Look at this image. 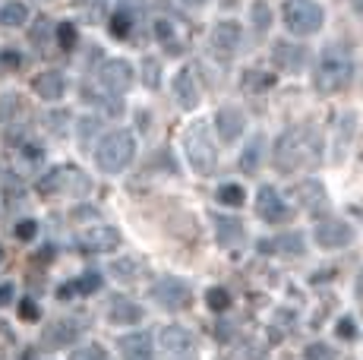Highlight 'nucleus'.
I'll list each match as a JSON object with an SVG mask.
<instances>
[{"label":"nucleus","mask_w":363,"mask_h":360,"mask_svg":"<svg viewBox=\"0 0 363 360\" xmlns=\"http://www.w3.org/2000/svg\"><path fill=\"white\" fill-rule=\"evenodd\" d=\"M275 168L281 174H291V171H300V168H313L319 164L323 158V136L316 133L313 127L300 123V127H291L278 136L275 142Z\"/></svg>","instance_id":"obj_1"},{"label":"nucleus","mask_w":363,"mask_h":360,"mask_svg":"<svg viewBox=\"0 0 363 360\" xmlns=\"http://www.w3.org/2000/svg\"><path fill=\"white\" fill-rule=\"evenodd\" d=\"M354 54L345 47H329V51L319 57V67L313 73V86L323 95H335L341 89H347L354 82Z\"/></svg>","instance_id":"obj_2"},{"label":"nucleus","mask_w":363,"mask_h":360,"mask_svg":"<svg viewBox=\"0 0 363 360\" xmlns=\"http://www.w3.org/2000/svg\"><path fill=\"white\" fill-rule=\"evenodd\" d=\"M133 155H136V140H133L130 130H114L99 142L95 149V162L104 174H121L130 168Z\"/></svg>","instance_id":"obj_3"},{"label":"nucleus","mask_w":363,"mask_h":360,"mask_svg":"<svg viewBox=\"0 0 363 360\" xmlns=\"http://www.w3.org/2000/svg\"><path fill=\"white\" fill-rule=\"evenodd\" d=\"M92 190V180L82 168L76 164H60V168L48 171L45 177L38 180V193L41 196H57V193H67V196H86Z\"/></svg>","instance_id":"obj_4"},{"label":"nucleus","mask_w":363,"mask_h":360,"mask_svg":"<svg viewBox=\"0 0 363 360\" xmlns=\"http://www.w3.org/2000/svg\"><path fill=\"white\" fill-rule=\"evenodd\" d=\"M186 158H190L193 171L196 174H212L215 164H218V149H215V140L212 133H208V127L202 120H196L190 130H186Z\"/></svg>","instance_id":"obj_5"},{"label":"nucleus","mask_w":363,"mask_h":360,"mask_svg":"<svg viewBox=\"0 0 363 360\" xmlns=\"http://www.w3.org/2000/svg\"><path fill=\"white\" fill-rule=\"evenodd\" d=\"M281 16L288 32H294V35H313L325 23V10L316 0H284Z\"/></svg>","instance_id":"obj_6"},{"label":"nucleus","mask_w":363,"mask_h":360,"mask_svg":"<svg viewBox=\"0 0 363 360\" xmlns=\"http://www.w3.org/2000/svg\"><path fill=\"white\" fill-rule=\"evenodd\" d=\"M152 297H155V303L164 310H184L186 303L193 300V291L184 279H177V275H164V279H158L155 285H152Z\"/></svg>","instance_id":"obj_7"},{"label":"nucleus","mask_w":363,"mask_h":360,"mask_svg":"<svg viewBox=\"0 0 363 360\" xmlns=\"http://www.w3.org/2000/svg\"><path fill=\"white\" fill-rule=\"evenodd\" d=\"M313 240H316L323 250H345V247L354 244V227L338 218H323L313 227Z\"/></svg>","instance_id":"obj_8"},{"label":"nucleus","mask_w":363,"mask_h":360,"mask_svg":"<svg viewBox=\"0 0 363 360\" xmlns=\"http://www.w3.org/2000/svg\"><path fill=\"white\" fill-rule=\"evenodd\" d=\"M99 76H101V86L108 89L111 95H123V92H130V86H133V67H130V60H123V57L104 60Z\"/></svg>","instance_id":"obj_9"},{"label":"nucleus","mask_w":363,"mask_h":360,"mask_svg":"<svg viewBox=\"0 0 363 360\" xmlns=\"http://www.w3.org/2000/svg\"><path fill=\"white\" fill-rule=\"evenodd\" d=\"M82 329H86V322L69 320V316L67 320H54L41 332V344H45V348H67V344H73L76 338L82 335Z\"/></svg>","instance_id":"obj_10"},{"label":"nucleus","mask_w":363,"mask_h":360,"mask_svg":"<svg viewBox=\"0 0 363 360\" xmlns=\"http://www.w3.org/2000/svg\"><path fill=\"white\" fill-rule=\"evenodd\" d=\"M171 92H174V101H177L184 111H193L199 105V79H196V73L190 70V67H184V70H177L174 73V79H171Z\"/></svg>","instance_id":"obj_11"},{"label":"nucleus","mask_w":363,"mask_h":360,"mask_svg":"<svg viewBox=\"0 0 363 360\" xmlns=\"http://www.w3.org/2000/svg\"><path fill=\"white\" fill-rule=\"evenodd\" d=\"M306 60H310V51L303 45H294V41H278L272 47V64L284 73H300L306 67Z\"/></svg>","instance_id":"obj_12"},{"label":"nucleus","mask_w":363,"mask_h":360,"mask_svg":"<svg viewBox=\"0 0 363 360\" xmlns=\"http://www.w3.org/2000/svg\"><path fill=\"white\" fill-rule=\"evenodd\" d=\"M117 244H121V231L111 225H95L79 234V247L89 253H111L117 250Z\"/></svg>","instance_id":"obj_13"},{"label":"nucleus","mask_w":363,"mask_h":360,"mask_svg":"<svg viewBox=\"0 0 363 360\" xmlns=\"http://www.w3.org/2000/svg\"><path fill=\"white\" fill-rule=\"evenodd\" d=\"M158 338H162L164 354H171V357H184V354H190V351L196 348L193 332L184 329V325H164V329L158 332Z\"/></svg>","instance_id":"obj_14"},{"label":"nucleus","mask_w":363,"mask_h":360,"mask_svg":"<svg viewBox=\"0 0 363 360\" xmlns=\"http://www.w3.org/2000/svg\"><path fill=\"white\" fill-rule=\"evenodd\" d=\"M215 130H218L221 142H237L243 136V130H247V117L237 108H218L215 111Z\"/></svg>","instance_id":"obj_15"},{"label":"nucleus","mask_w":363,"mask_h":360,"mask_svg":"<svg viewBox=\"0 0 363 360\" xmlns=\"http://www.w3.org/2000/svg\"><path fill=\"white\" fill-rule=\"evenodd\" d=\"M256 215L262 221H269V225H278V221L288 218V206L278 196L275 186H262L259 190V196H256Z\"/></svg>","instance_id":"obj_16"},{"label":"nucleus","mask_w":363,"mask_h":360,"mask_svg":"<svg viewBox=\"0 0 363 360\" xmlns=\"http://www.w3.org/2000/svg\"><path fill=\"white\" fill-rule=\"evenodd\" d=\"M240 41H243V32L237 23H218L212 29V51L218 54V57H234Z\"/></svg>","instance_id":"obj_17"},{"label":"nucleus","mask_w":363,"mask_h":360,"mask_svg":"<svg viewBox=\"0 0 363 360\" xmlns=\"http://www.w3.org/2000/svg\"><path fill=\"white\" fill-rule=\"evenodd\" d=\"M32 89H35V95H38V99L57 101V99H64V92H67V79L57 70H45V73H38L32 79Z\"/></svg>","instance_id":"obj_18"},{"label":"nucleus","mask_w":363,"mask_h":360,"mask_svg":"<svg viewBox=\"0 0 363 360\" xmlns=\"http://www.w3.org/2000/svg\"><path fill=\"white\" fill-rule=\"evenodd\" d=\"M121 354L123 360H155V351H152V338L145 332H133V335L121 338Z\"/></svg>","instance_id":"obj_19"},{"label":"nucleus","mask_w":363,"mask_h":360,"mask_svg":"<svg viewBox=\"0 0 363 360\" xmlns=\"http://www.w3.org/2000/svg\"><path fill=\"white\" fill-rule=\"evenodd\" d=\"M297 203L303 206L306 212H319L329 206V196H325V186L319 180H303L297 186Z\"/></svg>","instance_id":"obj_20"},{"label":"nucleus","mask_w":363,"mask_h":360,"mask_svg":"<svg viewBox=\"0 0 363 360\" xmlns=\"http://www.w3.org/2000/svg\"><path fill=\"white\" fill-rule=\"evenodd\" d=\"M247 237V231H243V225L231 215H215V240H218L221 247H234L240 244V240Z\"/></svg>","instance_id":"obj_21"},{"label":"nucleus","mask_w":363,"mask_h":360,"mask_svg":"<svg viewBox=\"0 0 363 360\" xmlns=\"http://www.w3.org/2000/svg\"><path fill=\"white\" fill-rule=\"evenodd\" d=\"M354 130H357V114L354 111H345L335 123V158H345L347 145L354 140Z\"/></svg>","instance_id":"obj_22"},{"label":"nucleus","mask_w":363,"mask_h":360,"mask_svg":"<svg viewBox=\"0 0 363 360\" xmlns=\"http://www.w3.org/2000/svg\"><path fill=\"white\" fill-rule=\"evenodd\" d=\"M108 320L114 325H133V322L143 320V310H139L133 300H127V297H117V300H111V307H108Z\"/></svg>","instance_id":"obj_23"},{"label":"nucleus","mask_w":363,"mask_h":360,"mask_svg":"<svg viewBox=\"0 0 363 360\" xmlns=\"http://www.w3.org/2000/svg\"><path fill=\"white\" fill-rule=\"evenodd\" d=\"M26 23H29V6L23 0H4L0 4V26L16 29V26H26Z\"/></svg>","instance_id":"obj_24"},{"label":"nucleus","mask_w":363,"mask_h":360,"mask_svg":"<svg viewBox=\"0 0 363 360\" xmlns=\"http://www.w3.org/2000/svg\"><path fill=\"white\" fill-rule=\"evenodd\" d=\"M262 250H275L281 256H303L306 244H303V234L294 231V234H281V237H275L272 244H262Z\"/></svg>","instance_id":"obj_25"},{"label":"nucleus","mask_w":363,"mask_h":360,"mask_svg":"<svg viewBox=\"0 0 363 360\" xmlns=\"http://www.w3.org/2000/svg\"><path fill=\"white\" fill-rule=\"evenodd\" d=\"M26 114H29V105H26L19 95H4V99H0V117H4L6 127L26 123Z\"/></svg>","instance_id":"obj_26"},{"label":"nucleus","mask_w":363,"mask_h":360,"mask_svg":"<svg viewBox=\"0 0 363 360\" xmlns=\"http://www.w3.org/2000/svg\"><path fill=\"white\" fill-rule=\"evenodd\" d=\"M215 196H218L221 206H231V209H237V206H243V199H247V193H243L240 184H221L218 190H215Z\"/></svg>","instance_id":"obj_27"},{"label":"nucleus","mask_w":363,"mask_h":360,"mask_svg":"<svg viewBox=\"0 0 363 360\" xmlns=\"http://www.w3.org/2000/svg\"><path fill=\"white\" fill-rule=\"evenodd\" d=\"M262 136H256L253 142L247 145V149H243V155H240V168L243 171H250V174H253L256 168H259V162H262Z\"/></svg>","instance_id":"obj_28"},{"label":"nucleus","mask_w":363,"mask_h":360,"mask_svg":"<svg viewBox=\"0 0 363 360\" xmlns=\"http://www.w3.org/2000/svg\"><path fill=\"white\" fill-rule=\"evenodd\" d=\"M143 82L149 89H158V82H162V64H158V57L143 60Z\"/></svg>","instance_id":"obj_29"},{"label":"nucleus","mask_w":363,"mask_h":360,"mask_svg":"<svg viewBox=\"0 0 363 360\" xmlns=\"http://www.w3.org/2000/svg\"><path fill=\"white\" fill-rule=\"evenodd\" d=\"M206 303L215 310V313H225L228 307H231V294H228L225 288H208L206 294Z\"/></svg>","instance_id":"obj_30"},{"label":"nucleus","mask_w":363,"mask_h":360,"mask_svg":"<svg viewBox=\"0 0 363 360\" xmlns=\"http://www.w3.org/2000/svg\"><path fill=\"white\" fill-rule=\"evenodd\" d=\"M69 360H111V354L101 348V344H82V348H76Z\"/></svg>","instance_id":"obj_31"},{"label":"nucleus","mask_w":363,"mask_h":360,"mask_svg":"<svg viewBox=\"0 0 363 360\" xmlns=\"http://www.w3.org/2000/svg\"><path fill=\"white\" fill-rule=\"evenodd\" d=\"M253 26H256V32H265L272 26V10L265 0H253Z\"/></svg>","instance_id":"obj_32"},{"label":"nucleus","mask_w":363,"mask_h":360,"mask_svg":"<svg viewBox=\"0 0 363 360\" xmlns=\"http://www.w3.org/2000/svg\"><path fill=\"white\" fill-rule=\"evenodd\" d=\"M111 32H114L117 38H130V32H133V16H130L127 10L114 13V19H111Z\"/></svg>","instance_id":"obj_33"},{"label":"nucleus","mask_w":363,"mask_h":360,"mask_svg":"<svg viewBox=\"0 0 363 360\" xmlns=\"http://www.w3.org/2000/svg\"><path fill=\"white\" fill-rule=\"evenodd\" d=\"M69 285H73V294H76V291H79V294H92V291L101 288V275L99 272H86L82 279L69 281Z\"/></svg>","instance_id":"obj_34"},{"label":"nucleus","mask_w":363,"mask_h":360,"mask_svg":"<svg viewBox=\"0 0 363 360\" xmlns=\"http://www.w3.org/2000/svg\"><path fill=\"white\" fill-rule=\"evenodd\" d=\"M155 32H158V41H162L167 51H174V54L180 51V45L174 41V38H177V32H174V26H171V23H164V19H162V23L155 26Z\"/></svg>","instance_id":"obj_35"},{"label":"nucleus","mask_w":363,"mask_h":360,"mask_svg":"<svg viewBox=\"0 0 363 360\" xmlns=\"http://www.w3.org/2000/svg\"><path fill=\"white\" fill-rule=\"evenodd\" d=\"M111 272H114V279H121V281H133L136 279V272H139V266L133 259H121V262H114Z\"/></svg>","instance_id":"obj_36"},{"label":"nucleus","mask_w":363,"mask_h":360,"mask_svg":"<svg viewBox=\"0 0 363 360\" xmlns=\"http://www.w3.org/2000/svg\"><path fill=\"white\" fill-rule=\"evenodd\" d=\"M54 35H57L60 47H73L76 45V26L73 23H60L57 29H54Z\"/></svg>","instance_id":"obj_37"},{"label":"nucleus","mask_w":363,"mask_h":360,"mask_svg":"<svg viewBox=\"0 0 363 360\" xmlns=\"http://www.w3.org/2000/svg\"><path fill=\"white\" fill-rule=\"evenodd\" d=\"M306 360H335V351L329 344H310L306 348Z\"/></svg>","instance_id":"obj_38"},{"label":"nucleus","mask_w":363,"mask_h":360,"mask_svg":"<svg viewBox=\"0 0 363 360\" xmlns=\"http://www.w3.org/2000/svg\"><path fill=\"white\" fill-rule=\"evenodd\" d=\"M35 234H38V225H35L32 218H26V221H19L16 225V237L19 240H35Z\"/></svg>","instance_id":"obj_39"},{"label":"nucleus","mask_w":363,"mask_h":360,"mask_svg":"<svg viewBox=\"0 0 363 360\" xmlns=\"http://www.w3.org/2000/svg\"><path fill=\"white\" fill-rule=\"evenodd\" d=\"M19 316H23V320L26 322H35V320H38V303H35V300H23V303H19Z\"/></svg>","instance_id":"obj_40"},{"label":"nucleus","mask_w":363,"mask_h":360,"mask_svg":"<svg viewBox=\"0 0 363 360\" xmlns=\"http://www.w3.org/2000/svg\"><path fill=\"white\" fill-rule=\"evenodd\" d=\"M48 29H51V26H48L45 19H41L38 26H35V32H32V41H35V45H38V47H45V45H48Z\"/></svg>","instance_id":"obj_41"},{"label":"nucleus","mask_w":363,"mask_h":360,"mask_svg":"<svg viewBox=\"0 0 363 360\" xmlns=\"http://www.w3.org/2000/svg\"><path fill=\"white\" fill-rule=\"evenodd\" d=\"M243 82H256V86H259L256 92H262V89H269L275 79H272V76H262V73H247L243 76Z\"/></svg>","instance_id":"obj_42"},{"label":"nucleus","mask_w":363,"mask_h":360,"mask_svg":"<svg viewBox=\"0 0 363 360\" xmlns=\"http://www.w3.org/2000/svg\"><path fill=\"white\" fill-rule=\"evenodd\" d=\"M0 60H4V67H6V70H16V67L23 64V57H19L16 51H4V54H0Z\"/></svg>","instance_id":"obj_43"},{"label":"nucleus","mask_w":363,"mask_h":360,"mask_svg":"<svg viewBox=\"0 0 363 360\" xmlns=\"http://www.w3.org/2000/svg\"><path fill=\"white\" fill-rule=\"evenodd\" d=\"M338 335H341V338H354V335H357V329H354L351 320H341V322H338Z\"/></svg>","instance_id":"obj_44"},{"label":"nucleus","mask_w":363,"mask_h":360,"mask_svg":"<svg viewBox=\"0 0 363 360\" xmlns=\"http://www.w3.org/2000/svg\"><path fill=\"white\" fill-rule=\"evenodd\" d=\"M95 215H99V212L89 209V206H79V209L73 212V218H76V221H89V218H95Z\"/></svg>","instance_id":"obj_45"},{"label":"nucleus","mask_w":363,"mask_h":360,"mask_svg":"<svg viewBox=\"0 0 363 360\" xmlns=\"http://www.w3.org/2000/svg\"><path fill=\"white\" fill-rule=\"evenodd\" d=\"M13 303V285H0V307H10Z\"/></svg>","instance_id":"obj_46"},{"label":"nucleus","mask_w":363,"mask_h":360,"mask_svg":"<svg viewBox=\"0 0 363 360\" xmlns=\"http://www.w3.org/2000/svg\"><path fill=\"white\" fill-rule=\"evenodd\" d=\"M357 300L363 303V272H360V279H357Z\"/></svg>","instance_id":"obj_47"},{"label":"nucleus","mask_w":363,"mask_h":360,"mask_svg":"<svg viewBox=\"0 0 363 360\" xmlns=\"http://www.w3.org/2000/svg\"><path fill=\"white\" fill-rule=\"evenodd\" d=\"M354 6H357V10L363 13V0H354Z\"/></svg>","instance_id":"obj_48"},{"label":"nucleus","mask_w":363,"mask_h":360,"mask_svg":"<svg viewBox=\"0 0 363 360\" xmlns=\"http://www.w3.org/2000/svg\"><path fill=\"white\" fill-rule=\"evenodd\" d=\"M0 262H4V247H0Z\"/></svg>","instance_id":"obj_49"}]
</instances>
